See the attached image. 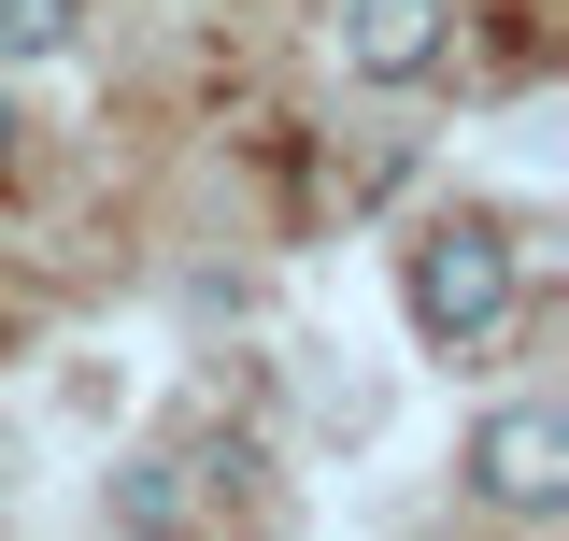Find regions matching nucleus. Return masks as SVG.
Returning a JSON list of instances; mask_svg holds the SVG:
<instances>
[{
    "label": "nucleus",
    "mask_w": 569,
    "mask_h": 541,
    "mask_svg": "<svg viewBox=\"0 0 569 541\" xmlns=\"http://www.w3.org/2000/svg\"><path fill=\"white\" fill-rule=\"evenodd\" d=\"M512 299H527V270H512L498 228H427L413 257H399V314H413L427 356H485L512 328Z\"/></svg>",
    "instance_id": "obj_1"
},
{
    "label": "nucleus",
    "mask_w": 569,
    "mask_h": 541,
    "mask_svg": "<svg viewBox=\"0 0 569 541\" xmlns=\"http://www.w3.org/2000/svg\"><path fill=\"white\" fill-rule=\"evenodd\" d=\"M456 471H470L485 513H527V528H541V513H569V413L556 400H498Z\"/></svg>",
    "instance_id": "obj_2"
},
{
    "label": "nucleus",
    "mask_w": 569,
    "mask_h": 541,
    "mask_svg": "<svg viewBox=\"0 0 569 541\" xmlns=\"http://www.w3.org/2000/svg\"><path fill=\"white\" fill-rule=\"evenodd\" d=\"M456 43V0H356L342 14V71L356 86H427Z\"/></svg>",
    "instance_id": "obj_3"
},
{
    "label": "nucleus",
    "mask_w": 569,
    "mask_h": 541,
    "mask_svg": "<svg viewBox=\"0 0 569 541\" xmlns=\"http://www.w3.org/2000/svg\"><path fill=\"white\" fill-rule=\"evenodd\" d=\"M114 528H129V541H171V528H186V484H171V456H129V471H114Z\"/></svg>",
    "instance_id": "obj_4"
},
{
    "label": "nucleus",
    "mask_w": 569,
    "mask_h": 541,
    "mask_svg": "<svg viewBox=\"0 0 569 541\" xmlns=\"http://www.w3.org/2000/svg\"><path fill=\"white\" fill-rule=\"evenodd\" d=\"M86 43V0H0V71L14 58H71Z\"/></svg>",
    "instance_id": "obj_5"
},
{
    "label": "nucleus",
    "mask_w": 569,
    "mask_h": 541,
    "mask_svg": "<svg viewBox=\"0 0 569 541\" xmlns=\"http://www.w3.org/2000/svg\"><path fill=\"white\" fill-rule=\"evenodd\" d=\"M0 171H14V86H0Z\"/></svg>",
    "instance_id": "obj_6"
}]
</instances>
